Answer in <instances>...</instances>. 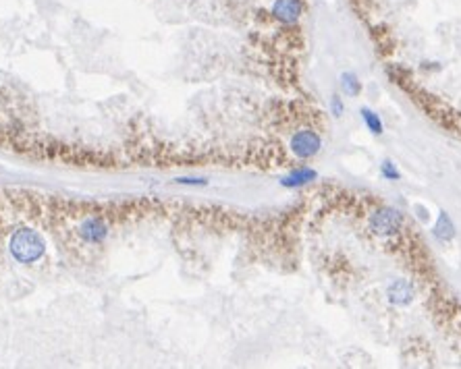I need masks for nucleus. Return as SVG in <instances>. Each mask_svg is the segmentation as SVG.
Returning <instances> with one entry per match:
<instances>
[{"label": "nucleus", "mask_w": 461, "mask_h": 369, "mask_svg": "<svg viewBox=\"0 0 461 369\" xmlns=\"http://www.w3.org/2000/svg\"><path fill=\"white\" fill-rule=\"evenodd\" d=\"M8 249H10V255L19 263H35L44 257L46 243H44L42 235L35 233L33 229H19L10 237Z\"/></svg>", "instance_id": "1"}, {"label": "nucleus", "mask_w": 461, "mask_h": 369, "mask_svg": "<svg viewBox=\"0 0 461 369\" xmlns=\"http://www.w3.org/2000/svg\"><path fill=\"white\" fill-rule=\"evenodd\" d=\"M368 227L378 237H391V235H395L397 231L403 229V214L395 208H389V206L378 208L376 212L370 214Z\"/></svg>", "instance_id": "2"}, {"label": "nucleus", "mask_w": 461, "mask_h": 369, "mask_svg": "<svg viewBox=\"0 0 461 369\" xmlns=\"http://www.w3.org/2000/svg\"><path fill=\"white\" fill-rule=\"evenodd\" d=\"M291 151L293 156H298L300 160H307V158H314L320 147H322V139L316 131L312 129H302L298 131L293 137H291Z\"/></svg>", "instance_id": "3"}, {"label": "nucleus", "mask_w": 461, "mask_h": 369, "mask_svg": "<svg viewBox=\"0 0 461 369\" xmlns=\"http://www.w3.org/2000/svg\"><path fill=\"white\" fill-rule=\"evenodd\" d=\"M79 237L88 243V245H98L108 237V224L104 218L100 216H90L81 222L79 227Z\"/></svg>", "instance_id": "4"}, {"label": "nucleus", "mask_w": 461, "mask_h": 369, "mask_svg": "<svg viewBox=\"0 0 461 369\" xmlns=\"http://www.w3.org/2000/svg\"><path fill=\"white\" fill-rule=\"evenodd\" d=\"M304 15V0H275L273 2V17L285 25L300 21Z\"/></svg>", "instance_id": "5"}, {"label": "nucleus", "mask_w": 461, "mask_h": 369, "mask_svg": "<svg viewBox=\"0 0 461 369\" xmlns=\"http://www.w3.org/2000/svg\"><path fill=\"white\" fill-rule=\"evenodd\" d=\"M416 297V288L410 280L401 278V280H393L387 288V299L391 305H397V307H407Z\"/></svg>", "instance_id": "6"}, {"label": "nucleus", "mask_w": 461, "mask_h": 369, "mask_svg": "<svg viewBox=\"0 0 461 369\" xmlns=\"http://www.w3.org/2000/svg\"><path fill=\"white\" fill-rule=\"evenodd\" d=\"M318 179V172L309 166H300L296 170H291L287 177L281 179V185L285 189H300V187H306L309 183H314Z\"/></svg>", "instance_id": "7"}, {"label": "nucleus", "mask_w": 461, "mask_h": 369, "mask_svg": "<svg viewBox=\"0 0 461 369\" xmlns=\"http://www.w3.org/2000/svg\"><path fill=\"white\" fill-rule=\"evenodd\" d=\"M432 235L441 243H449L455 237V224H453V220H451V216L447 212L439 214V218H437V222L432 227Z\"/></svg>", "instance_id": "8"}, {"label": "nucleus", "mask_w": 461, "mask_h": 369, "mask_svg": "<svg viewBox=\"0 0 461 369\" xmlns=\"http://www.w3.org/2000/svg\"><path fill=\"white\" fill-rule=\"evenodd\" d=\"M359 117H362L366 129H368L372 135H382V133H385V124H382L380 117H378L372 108H362V110H359Z\"/></svg>", "instance_id": "9"}, {"label": "nucleus", "mask_w": 461, "mask_h": 369, "mask_svg": "<svg viewBox=\"0 0 461 369\" xmlns=\"http://www.w3.org/2000/svg\"><path fill=\"white\" fill-rule=\"evenodd\" d=\"M341 90H343L347 96H359V92H362V81L357 79L355 73L347 71V73L341 75Z\"/></svg>", "instance_id": "10"}, {"label": "nucleus", "mask_w": 461, "mask_h": 369, "mask_svg": "<svg viewBox=\"0 0 461 369\" xmlns=\"http://www.w3.org/2000/svg\"><path fill=\"white\" fill-rule=\"evenodd\" d=\"M380 174L387 181H401V172H399V168H397V164L393 160H385L380 164Z\"/></svg>", "instance_id": "11"}, {"label": "nucleus", "mask_w": 461, "mask_h": 369, "mask_svg": "<svg viewBox=\"0 0 461 369\" xmlns=\"http://www.w3.org/2000/svg\"><path fill=\"white\" fill-rule=\"evenodd\" d=\"M179 185H187V187H206L208 185V179H202V177H181L177 179Z\"/></svg>", "instance_id": "12"}, {"label": "nucleus", "mask_w": 461, "mask_h": 369, "mask_svg": "<svg viewBox=\"0 0 461 369\" xmlns=\"http://www.w3.org/2000/svg\"><path fill=\"white\" fill-rule=\"evenodd\" d=\"M330 113H332V117H343V113H345V104H343V100H341V96H332V100H330Z\"/></svg>", "instance_id": "13"}, {"label": "nucleus", "mask_w": 461, "mask_h": 369, "mask_svg": "<svg viewBox=\"0 0 461 369\" xmlns=\"http://www.w3.org/2000/svg\"><path fill=\"white\" fill-rule=\"evenodd\" d=\"M414 212L418 214V218H420L422 222H426V220H428V210H426L422 204H416V206H414Z\"/></svg>", "instance_id": "14"}]
</instances>
